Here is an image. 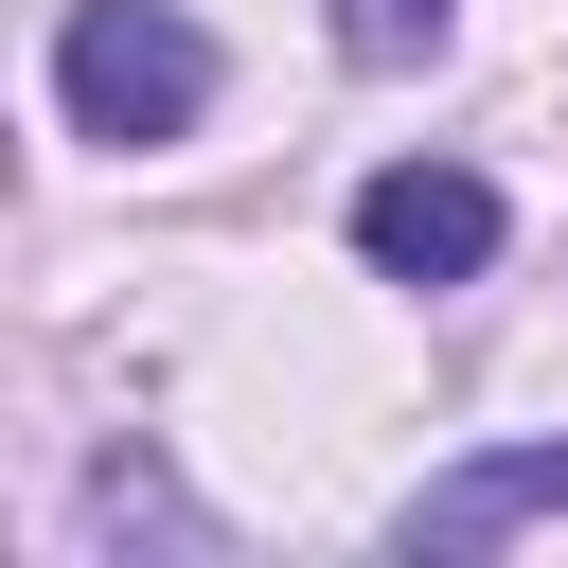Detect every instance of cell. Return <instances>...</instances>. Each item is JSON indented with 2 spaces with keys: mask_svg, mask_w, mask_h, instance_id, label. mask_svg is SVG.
Masks as SVG:
<instances>
[{
  "mask_svg": "<svg viewBox=\"0 0 568 568\" xmlns=\"http://www.w3.org/2000/svg\"><path fill=\"white\" fill-rule=\"evenodd\" d=\"M497 178H462V160H373L355 178V248H373V284H479L497 266Z\"/></svg>",
  "mask_w": 568,
  "mask_h": 568,
  "instance_id": "cell-2",
  "label": "cell"
},
{
  "mask_svg": "<svg viewBox=\"0 0 568 568\" xmlns=\"http://www.w3.org/2000/svg\"><path fill=\"white\" fill-rule=\"evenodd\" d=\"M320 18H337V53H355V71H426L462 0H320Z\"/></svg>",
  "mask_w": 568,
  "mask_h": 568,
  "instance_id": "cell-5",
  "label": "cell"
},
{
  "mask_svg": "<svg viewBox=\"0 0 568 568\" xmlns=\"http://www.w3.org/2000/svg\"><path fill=\"white\" fill-rule=\"evenodd\" d=\"M142 532H178V550H213V515H195V497H178L160 462H106V479H89V550H142Z\"/></svg>",
  "mask_w": 568,
  "mask_h": 568,
  "instance_id": "cell-4",
  "label": "cell"
},
{
  "mask_svg": "<svg viewBox=\"0 0 568 568\" xmlns=\"http://www.w3.org/2000/svg\"><path fill=\"white\" fill-rule=\"evenodd\" d=\"M53 106H71V142H195L213 36L178 0H71L53 18Z\"/></svg>",
  "mask_w": 568,
  "mask_h": 568,
  "instance_id": "cell-1",
  "label": "cell"
},
{
  "mask_svg": "<svg viewBox=\"0 0 568 568\" xmlns=\"http://www.w3.org/2000/svg\"><path fill=\"white\" fill-rule=\"evenodd\" d=\"M532 515H568V426H550V444H497V462H444V479L390 515V550H408V568H462V550H497V532H532Z\"/></svg>",
  "mask_w": 568,
  "mask_h": 568,
  "instance_id": "cell-3",
  "label": "cell"
}]
</instances>
